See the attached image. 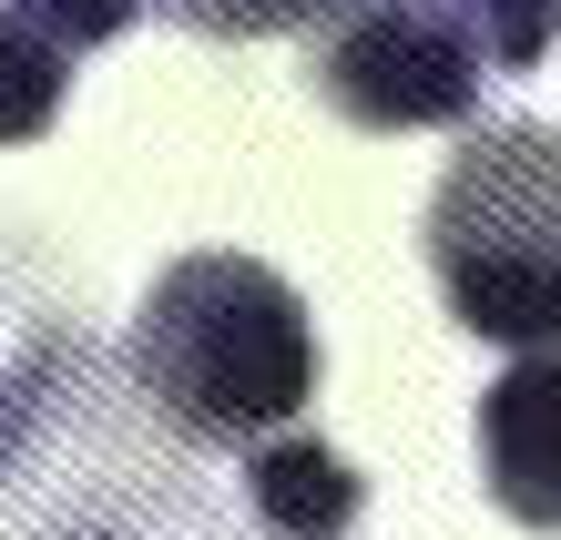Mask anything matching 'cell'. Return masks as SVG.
I'll return each mask as SVG.
<instances>
[{"mask_svg": "<svg viewBox=\"0 0 561 540\" xmlns=\"http://www.w3.org/2000/svg\"><path fill=\"white\" fill-rule=\"evenodd\" d=\"M134 388L205 449L276 438L317 398V326L276 265L255 255H184L163 265L134 317Z\"/></svg>", "mask_w": 561, "mask_h": 540, "instance_id": "cell-1", "label": "cell"}, {"mask_svg": "<svg viewBox=\"0 0 561 540\" xmlns=\"http://www.w3.org/2000/svg\"><path fill=\"white\" fill-rule=\"evenodd\" d=\"M428 265L470 336L551 347L561 326V143L541 123H490L428 194Z\"/></svg>", "mask_w": 561, "mask_h": 540, "instance_id": "cell-2", "label": "cell"}, {"mask_svg": "<svg viewBox=\"0 0 561 540\" xmlns=\"http://www.w3.org/2000/svg\"><path fill=\"white\" fill-rule=\"evenodd\" d=\"M490 51L459 0H337L317 42V103L357 133H428L480 113Z\"/></svg>", "mask_w": 561, "mask_h": 540, "instance_id": "cell-3", "label": "cell"}, {"mask_svg": "<svg viewBox=\"0 0 561 540\" xmlns=\"http://www.w3.org/2000/svg\"><path fill=\"white\" fill-rule=\"evenodd\" d=\"M551 418H561V367L531 347L511 367L501 388H490V409H480V449H490V480H501V499H511V520H551L561 499H551V480H561V459H551Z\"/></svg>", "mask_w": 561, "mask_h": 540, "instance_id": "cell-4", "label": "cell"}, {"mask_svg": "<svg viewBox=\"0 0 561 540\" xmlns=\"http://www.w3.org/2000/svg\"><path fill=\"white\" fill-rule=\"evenodd\" d=\"M245 499H255V520H266L276 540H337L357 520V469L327 449V438H266V449L245 459Z\"/></svg>", "mask_w": 561, "mask_h": 540, "instance_id": "cell-5", "label": "cell"}, {"mask_svg": "<svg viewBox=\"0 0 561 540\" xmlns=\"http://www.w3.org/2000/svg\"><path fill=\"white\" fill-rule=\"evenodd\" d=\"M61 92H72V51L51 42V21L31 0H0V143L51 133Z\"/></svg>", "mask_w": 561, "mask_h": 540, "instance_id": "cell-6", "label": "cell"}, {"mask_svg": "<svg viewBox=\"0 0 561 540\" xmlns=\"http://www.w3.org/2000/svg\"><path fill=\"white\" fill-rule=\"evenodd\" d=\"M61 367H82V347H61V336H31V347L0 367V469L21 459V438H31V418L51 409V388H61Z\"/></svg>", "mask_w": 561, "mask_h": 540, "instance_id": "cell-7", "label": "cell"}, {"mask_svg": "<svg viewBox=\"0 0 561 540\" xmlns=\"http://www.w3.org/2000/svg\"><path fill=\"white\" fill-rule=\"evenodd\" d=\"M163 21L215 31V42H266V31H317L337 0H153Z\"/></svg>", "mask_w": 561, "mask_h": 540, "instance_id": "cell-8", "label": "cell"}, {"mask_svg": "<svg viewBox=\"0 0 561 540\" xmlns=\"http://www.w3.org/2000/svg\"><path fill=\"white\" fill-rule=\"evenodd\" d=\"M490 51V72H531V61L551 51V0H459Z\"/></svg>", "mask_w": 561, "mask_h": 540, "instance_id": "cell-9", "label": "cell"}, {"mask_svg": "<svg viewBox=\"0 0 561 540\" xmlns=\"http://www.w3.org/2000/svg\"><path fill=\"white\" fill-rule=\"evenodd\" d=\"M42 540H123V530H82V520H72V530H42Z\"/></svg>", "mask_w": 561, "mask_h": 540, "instance_id": "cell-10", "label": "cell"}]
</instances>
